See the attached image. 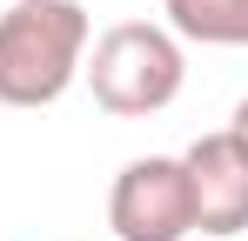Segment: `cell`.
I'll use <instances>...</instances> for the list:
<instances>
[{
  "mask_svg": "<svg viewBox=\"0 0 248 241\" xmlns=\"http://www.w3.org/2000/svg\"><path fill=\"white\" fill-rule=\"evenodd\" d=\"M81 0H7L0 14V107H54L87 60Z\"/></svg>",
  "mask_w": 248,
  "mask_h": 241,
  "instance_id": "cell-1",
  "label": "cell"
},
{
  "mask_svg": "<svg viewBox=\"0 0 248 241\" xmlns=\"http://www.w3.org/2000/svg\"><path fill=\"white\" fill-rule=\"evenodd\" d=\"M81 74L94 87V107L101 114L148 120L161 107H174V94L188 80V54H181V40L168 34L161 20H121V27H108L87 47Z\"/></svg>",
  "mask_w": 248,
  "mask_h": 241,
  "instance_id": "cell-2",
  "label": "cell"
},
{
  "mask_svg": "<svg viewBox=\"0 0 248 241\" xmlns=\"http://www.w3.org/2000/svg\"><path fill=\"white\" fill-rule=\"evenodd\" d=\"M108 228L121 241H181L195 235V195L181 154H141L108 188Z\"/></svg>",
  "mask_w": 248,
  "mask_h": 241,
  "instance_id": "cell-3",
  "label": "cell"
},
{
  "mask_svg": "<svg viewBox=\"0 0 248 241\" xmlns=\"http://www.w3.org/2000/svg\"><path fill=\"white\" fill-rule=\"evenodd\" d=\"M188 195H195V235H242L248 228V148L221 127V134H202L188 154Z\"/></svg>",
  "mask_w": 248,
  "mask_h": 241,
  "instance_id": "cell-4",
  "label": "cell"
},
{
  "mask_svg": "<svg viewBox=\"0 0 248 241\" xmlns=\"http://www.w3.org/2000/svg\"><path fill=\"white\" fill-rule=\"evenodd\" d=\"M168 34L195 47H248V0H161Z\"/></svg>",
  "mask_w": 248,
  "mask_h": 241,
  "instance_id": "cell-5",
  "label": "cell"
},
{
  "mask_svg": "<svg viewBox=\"0 0 248 241\" xmlns=\"http://www.w3.org/2000/svg\"><path fill=\"white\" fill-rule=\"evenodd\" d=\"M228 134H235V141H242V148H248V101H242V107H235V120H228Z\"/></svg>",
  "mask_w": 248,
  "mask_h": 241,
  "instance_id": "cell-6",
  "label": "cell"
}]
</instances>
